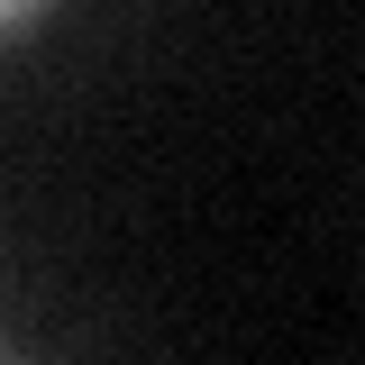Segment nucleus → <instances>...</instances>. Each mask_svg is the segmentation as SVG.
I'll return each mask as SVG.
<instances>
[{
  "label": "nucleus",
  "mask_w": 365,
  "mask_h": 365,
  "mask_svg": "<svg viewBox=\"0 0 365 365\" xmlns=\"http://www.w3.org/2000/svg\"><path fill=\"white\" fill-rule=\"evenodd\" d=\"M28 19H37L28 0H0V28H28Z\"/></svg>",
  "instance_id": "1"
}]
</instances>
